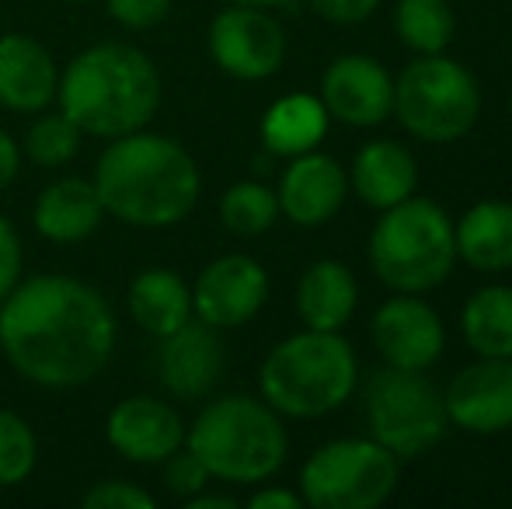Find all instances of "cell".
Masks as SVG:
<instances>
[{
  "instance_id": "cell-1",
  "label": "cell",
  "mask_w": 512,
  "mask_h": 509,
  "mask_svg": "<svg viewBox=\"0 0 512 509\" xmlns=\"http://www.w3.org/2000/svg\"><path fill=\"white\" fill-rule=\"evenodd\" d=\"M0 349L25 381L81 387L112 360L115 314L84 279L60 272L21 279L0 304Z\"/></svg>"
},
{
  "instance_id": "cell-2",
  "label": "cell",
  "mask_w": 512,
  "mask_h": 509,
  "mask_svg": "<svg viewBox=\"0 0 512 509\" xmlns=\"http://www.w3.org/2000/svg\"><path fill=\"white\" fill-rule=\"evenodd\" d=\"M95 192L105 213L133 227H171L199 203V164L161 133L115 136L95 164Z\"/></svg>"
},
{
  "instance_id": "cell-3",
  "label": "cell",
  "mask_w": 512,
  "mask_h": 509,
  "mask_svg": "<svg viewBox=\"0 0 512 509\" xmlns=\"http://www.w3.org/2000/svg\"><path fill=\"white\" fill-rule=\"evenodd\" d=\"M60 112L81 133L115 140L147 129L161 105V74L143 49L126 42H98L77 53L60 74Z\"/></svg>"
},
{
  "instance_id": "cell-4",
  "label": "cell",
  "mask_w": 512,
  "mask_h": 509,
  "mask_svg": "<svg viewBox=\"0 0 512 509\" xmlns=\"http://www.w3.org/2000/svg\"><path fill=\"white\" fill-rule=\"evenodd\" d=\"M185 447L203 461L209 478L255 485L283 468L286 429L269 401L227 394L199 412L185 433Z\"/></svg>"
},
{
  "instance_id": "cell-5",
  "label": "cell",
  "mask_w": 512,
  "mask_h": 509,
  "mask_svg": "<svg viewBox=\"0 0 512 509\" xmlns=\"http://www.w3.org/2000/svg\"><path fill=\"white\" fill-rule=\"evenodd\" d=\"M258 384L279 415L317 419L349 401L356 387V353L338 332L307 328L265 356Z\"/></svg>"
},
{
  "instance_id": "cell-6",
  "label": "cell",
  "mask_w": 512,
  "mask_h": 509,
  "mask_svg": "<svg viewBox=\"0 0 512 509\" xmlns=\"http://www.w3.org/2000/svg\"><path fill=\"white\" fill-rule=\"evenodd\" d=\"M370 262L394 293H429L453 272V224L429 199H401L387 206L370 234Z\"/></svg>"
},
{
  "instance_id": "cell-7",
  "label": "cell",
  "mask_w": 512,
  "mask_h": 509,
  "mask_svg": "<svg viewBox=\"0 0 512 509\" xmlns=\"http://www.w3.org/2000/svg\"><path fill=\"white\" fill-rule=\"evenodd\" d=\"M394 112L418 140H460L481 112L478 81L443 53L418 56L394 84Z\"/></svg>"
},
{
  "instance_id": "cell-8",
  "label": "cell",
  "mask_w": 512,
  "mask_h": 509,
  "mask_svg": "<svg viewBox=\"0 0 512 509\" xmlns=\"http://www.w3.org/2000/svg\"><path fill=\"white\" fill-rule=\"evenodd\" d=\"M398 489V457L377 440L317 447L300 471V499L314 509H373Z\"/></svg>"
},
{
  "instance_id": "cell-9",
  "label": "cell",
  "mask_w": 512,
  "mask_h": 509,
  "mask_svg": "<svg viewBox=\"0 0 512 509\" xmlns=\"http://www.w3.org/2000/svg\"><path fill=\"white\" fill-rule=\"evenodd\" d=\"M366 419L380 447L394 457H422L443 440L446 405L422 370H377L366 384Z\"/></svg>"
},
{
  "instance_id": "cell-10",
  "label": "cell",
  "mask_w": 512,
  "mask_h": 509,
  "mask_svg": "<svg viewBox=\"0 0 512 509\" xmlns=\"http://www.w3.org/2000/svg\"><path fill=\"white\" fill-rule=\"evenodd\" d=\"M209 53L223 74L237 81H265L283 67V25L262 7L234 4L216 14L209 25Z\"/></svg>"
},
{
  "instance_id": "cell-11",
  "label": "cell",
  "mask_w": 512,
  "mask_h": 509,
  "mask_svg": "<svg viewBox=\"0 0 512 509\" xmlns=\"http://www.w3.org/2000/svg\"><path fill=\"white\" fill-rule=\"evenodd\" d=\"M269 272L248 255L213 258L192 286V314L213 328H241L265 307Z\"/></svg>"
},
{
  "instance_id": "cell-12",
  "label": "cell",
  "mask_w": 512,
  "mask_h": 509,
  "mask_svg": "<svg viewBox=\"0 0 512 509\" xmlns=\"http://www.w3.org/2000/svg\"><path fill=\"white\" fill-rule=\"evenodd\" d=\"M446 419L467 433H506L512 426V356H481L446 387Z\"/></svg>"
},
{
  "instance_id": "cell-13",
  "label": "cell",
  "mask_w": 512,
  "mask_h": 509,
  "mask_svg": "<svg viewBox=\"0 0 512 509\" xmlns=\"http://www.w3.org/2000/svg\"><path fill=\"white\" fill-rule=\"evenodd\" d=\"M373 346L387 367L429 370L443 356V321L418 293H401L373 314Z\"/></svg>"
},
{
  "instance_id": "cell-14",
  "label": "cell",
  "mask_w": 512,
  "mask_h": 509,
  "mask_svg": "<svg viewBox=\"0 0 512 509\" xmlns=\"http://www.w3.org/2000/svg\"><path fill=\"white\" fill-rule=\"evenodd\" d=\"M321 105L345 126H377L394 109V81L370 56H338L321 77Z\"/></svg>"
},
{
  "instance_id": "cell-15",
  "label": "cell",
  "mask_w": 512,
  "mask_h": 509,
  "mask_svg": "<svg viewBox=\"0 0 512 509\" xmlns=\"http://www.w3.org/2000/svg\"><path fill=\"white\" fill-rule=\"evenodd\" d=\"M105 436L126 461L133 464H161L185 443L182 415L161 398L133 394L122 398L108 412Z\"/></svg>"
},
{
  "instance_id": "cell-16",
  "label": "cell",
  "mask_w": 512,
  "mask_h": 509,
  "mask_svg": "<svg viewBox=\"0 0 512 509\" xmlns=\"http://www.w3.org/2000/svg\"><path fill=\"white\" fill-rule=\"evenodd\" d=\"M223 342L206 321H185L178 332L164 335L157 349V377L175 398H203L223 374Z\"/></svg>"
},
{
  "instance_id": "cell-17",
  "label": "cell",
  "mask_w": 512,
  "mask_h": 509,
  "mask_svg": "<svg viewBox=\"0 0 512 509\" xmlns=\"http://www.w3.org/2000/svg\"><path fill=\"white\" fill-rule=\"evenodd\" d=\"M345 192H349V175L338 168V161L307 150L293 157V164L286 168L276 199L279 213H286L293 224L317 227L342 210Z\"/></svg>"
},
{
  "instance_id": "cell-18",
  "label": "cell",
  "mask_w": 512,
  "mask_h": 509,
  "mask_svg": "<svg viewBox=\"0 0 512 509\" xmlns=\"http://www.w3.org/2000/svg\"><path fill=\"white\" fill-rule=\"evenodd\" d=\"M60 70L42 42L32 35H0V105L11 112H42L56 102Z\"/></svg>"
},
{
  "instance_id": "cell-19",
  "label": "cell",
  "mask_w": 512,
  "mask_h": 509,
  "mask_svg": "<svg viewBox=\"0 0 512 509\" xmlns=\"http://www.w3.org/2000/svg\"><path fill=\"white\" fill-rule=\"evenodd\" d=\"M105 206L95 192V182L84 178H56L39 192L32 210L35 231L56 245H77L88 241L102 227Z\"/></svg>"
},
{
  "instance_id": "cell-20",
  "label": "cell",
  "mask_w": 512,
  "mask_h": 509,
  "mask_svg": "<svg viewBox=\"0 0 512 509\" xmlns=\"http://www.w3.org/2000/svg\"><path fill=\"white\" fill-rule=\"evenodd\" d=\"M415 182V157L394 140L366 143L356 154V161H352V189L373 210H387V206L408 199Z\"/></svg>"
},
{
  "instance_id": "cell-21",
  "label": "cell",
  "mask_w": 512,
  "mask_h": 509,
  "mask_svg": "<svg viewBox=\"0 0 512 509\" xmlns=\"http://www.w3.org/2000/svg\"><path fill=\"white\" fill-rule=\"evenodd\" d=\"M126 304L143 332L164 339L192 318V286L171 269H143L129 283Z\"/></svg>"
},
{
  "instance_id": "cell-22",
  "label": "cell",
  "mask_w": 512,
  "mask_h": 509,
  "mask_svg": "<svg viewBox=\"0 0 512 509\" xmlns=\"http://www.w3.org/2000/svg\"><path fill=\"white\" fill-rule=\"evenodd\" d=\"M356 276L342 262H314L297 286V311L307 328L338 332L356 311Z\"/></svg>"
},
{
  "instance_id": "cell-23",
  "label": "cell",
  "mask_w": 512,
  "mask_h": 509,
  "mask_svg": "<svg viewBox=\"0 0 512 509\" xmlns=\"http://www.w3.org/2000/svg\"><path fill=\"white\" fill-rule=\"evenodd\" d=\"M457 258L481 272L512 269V203L488 199L464 213L457 227Z\"/></svg>"
},
{
  "instance_id": "cell-24",
  "label": "cell",
  "mask_w": 512,
  "mask_h": 509,
  "mask_svg": "<svg viewBox=\"0 0 512 509\" xmlns=\"http://www.w3.org/2000/svg\"><path fill=\"white\" fill-rule=\"evenodd\" d=\"M324 129H328V109L321 105V98L290 95V98H279V102L265 112L262 143L272 154L297 157L321 143Z\"/></svg>"
},
{
  "instance_id": "cell-25",
  "label": "cell",
  "mask_w": 512,
  "mask_h": 509,
  "mask_svg": "<svg viewBox=\"0 0 512 509\" xmlns=\"http://www.w3.org/2000/svg\"><path fill=\"white\" fill-rule=\"evenodd\" d=\"M467 346L478 356H512V290L509 286H485L464 304Z\"/></svg>"
},
{
  "instance_id": "cell-26",
  "label": "cell",
  "mask_w": 512,
  "mask_h": 509,
  "mask_svg": "<svg viewBox=\"0 0 512 509\" xmlns=\"http://www.w3.org/2000/svg\"><path fill=\"white\" fill-rule=\"evenodd\" d=\"M394 25H398V35L408 49L432 56L450 46L457 18H453L450 0H401Z\"/></svg>"
},
{
  "instance_id": "cell-27",
  "label": "cell",
  "mask_w": 512,
  "mask_h": 509,
  "mask_svg": "<svg viewBox=\"0 0 512 509\" xmlns=\"http://www.w3.org/2000/svg\"><path fill=\"white\" fill-rule=\"evenodd\" d=\"M279 217V199L269 185L262 182H237L223 192L220 199V220L237 238H258L265 234Z\"/></svg>"
},
{
  "instance_id": "cell-28",
  "label": "cell",
  "mask_w": 512,
  "mask_h": 509,
  "mask_svg": "<svg viewBox=\"0 0 512 509\" xmlns=\"http://www.w3.org/2000/svg\"><path fill=\"white\" fill-rule=\"evenodd\" d=\"M81 126L74 119H67L63 112H49V116L35 119L25 133V154L42 168H60L70 164L81 150Z\"/></svg>"
},
{
  "instance_id": "cell-29",
  "label": "cell",
  "mask_w": 512,
  "mask_h": 509,
  "mask_svg": "<svg viewBox=\"0 0 512 509\" xmlns=\"http://www.w3.org/2000/svg\"><path fill=\"white\" fill-rule=\"evenodd\" d=\"M39 443L21 415L0 408V489H14L35 471Z\"/></svg>"
},
{
  "instance_id": "cell-30",
  "label": "cell",
  "mask_w": 512,
  "mask_h": 509,
  "mask_svg": "<svg viewBox=\"0 0 512 509\" xmlns=\"http://www.w3.org/2000/svg\"><path fill=\"white\" fill-rule=\"evenodd\" d=\"M164 485H168L171 496L178 499H192L196 492H203L209 485V471L203 468V461H199L196 454H192L189 447H178L171 457H164Z\"/></svg>"
},
{
  "instance_id": "cell-31",
  "label": "cell",
  "mask_w": 512,
  "mask_h": 509,
  "mask_svg": "<svg viewBox=\"0 0 512 509\" xmlns=\"http://www.w3.org/2000/svg\"><path fill=\"white\" fill-rule=\"evenodd\" d=\"M84 506L88 509H154L157 499L133 482H98L95 489L84 492Z\"/></svg>"
},
{
  "instance_id": "cell-32",
  "label": "cell",
  "mask_w": 512,
  "mask_h": 509,
  "mask_svg": "<svg viewBox=\"0 0 512 509\" xmlns=\"http://www.w3.org/2000/svg\"><path fill=\"white\" fill-rule=\"evenodd\" d=\"M108 18H115L122 28L147 32L157 28L171 14V0H105Z\"/></svg>"
},
{
  "instance_id": "cell-33",
  "label": "cell",
  "mask_w": 512,
  "mask_h": 509,
  "mask_svg": "<svg viewBox=\"0 0 512 509\" xmlns=\"http://www.w3.org/2000/svg\"><path fill=\"white\" fill-rule=\"evenodd\" d=\"M21 283V238L7 217H0V304Z\"/></svg>"
},
{
  "instance_id": "cell-34",
  "label": "cell",
  "mask_w": 512,
  "mask_h": 509,
  "mask_svg": "<svg viewBox=\"0 0 512 509\" xmlns=\"http://www.w3.org/2000/svg\"><path fill=\"white\" fill-rule=\"evenodd\" d=\"M307 4L335 25H359L377 11L380 0H307Z\"/></svg>"
},
{
  "instance_id": "cell-35",
  "label": "cell",
  "mask_w": 512,
  "mask_h": 509,
  "mask_svg": "<svg viewBox=\"0 0 512 509\" xmlns=\"http://www.w3.org/2000/svg\"><path fill=\"white\" fill-rule=\"evenodd\" d=\"M18 171H21V150L11 140V133L0 129V189H7L18 178Z\"/></svg>"
},
{
  "instance_id": "cell-36",
  "label": "cell",
  "mask_w": 512,
  "mask_h": 509,
  "mask_svg": "<svg viewBox=\"0 0 512 509\" xmlns=\"http://www.w3.org/2000/svg\"><path fill=\"white\" fill-rule=\"evenodd\" d=\"M300 503H304V499L290 489H262L248 499L251 509H300Z\"/></svg>"
},
{
  "instance_id": "cell-37",
  "label": "cell",
  "mask_w": 512,
  "mask_h": 509,
  "mask_svg": "<svg viewBox=\"0 0 512 509\" xmlns=\"http://www.w3.org/2000/svg\"><path fill=\"white\" fill-rule=\"evenodd\" d=\"M237 503L230 496H206L203 492H196L192 499H185V509H234Z\"/></svg>"
},
{
  "instance_id": "cell-38",
  "label": "cell",
  "mask_w": 512,
  "mask_h": 509,
  "mask_svg": "<svg viewBox=\"0 0 512 509\" xmlns=\"http://www.w3.org/2000/svg\"><path fill=\"white\" fill-rule=\"evenodd\" d=\"M227 4H244V7H276L283 0H227Z\"/></svg>"
},
{
  "instance_id": "cell-39",
  "label": "cell",
  "mask_w": 512,
  "mask_h": 509,
  "mask_svg": "<svg viewBox=\"0 0 512 509\" xmlns=\"http://www.w3.org/2000/svg\"><path fill=\"white\" fill-rule=\"evenodd\" d=\"M67 4H88V0H67Z\"/></svg>"
},
{
  "instance_id": "cell-40",
  "label": "cell",
  "mask_w": 512,
  "mask_h": 509,
  "mask_svg": "<svg viewBox=\"0 0 512 509\" xmlns=\"http://www.w3.org/2000/svg\"><path fill=\"white\" fill-rule=\"evenodd\" d=\"M509 112H512V95H509Z\"/></svg>"
}]
</instances>
